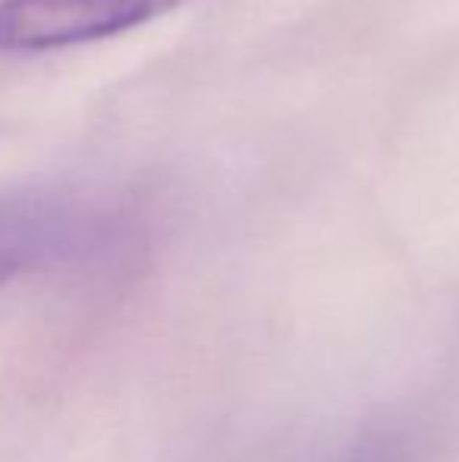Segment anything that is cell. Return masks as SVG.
I'll list each match as a JSON object with an SVG mask.
<instances>
[{
	"label": "cell",
	"instance_id": "6da1fadb",
	"mask_svg": "<svg viewBox=\"0 0 459 462\" xmlns=\"http://www.w3.org/2000/svg\"><path fill=\"white\" fill-rule=\"evenodd\" d=\"M179 4L186 0H0V54L105 42Z\"/></svg>",
	"mask_w": 459,
	"mask_h": 462
},
{
	"label": "cell",
	"instance_id": "7a4b0ae2",
	"mask_svg": "<svg viewBox=\"0 0 459 462\" xmlns=\"http://www.w3.org/2000/svg\"><path fill=\"white\" fill-rule=\"evenodd\" d=\"M67 217L54 201L0 199V283L23 274L63 239Z\"/></svg>",
	"mask_w": 459,
	"mask_h": 462
}]
</instances>
